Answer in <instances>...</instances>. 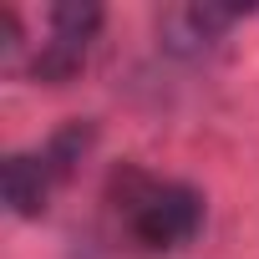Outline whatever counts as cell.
Returning a JSON list of instances; mask_svg holds the SVG:
<instances>
[{"mask_svg":"<svg viewBox=\"0 0 259 259\" xmlns=\"http://www.w3.org/2000/svg\"><path fill=\"white\" fill-rule=\"evenodd\" d=\"M107 203L117 213V229L143 254H178L203 234V193L178 178H158L143 168H117L107 183Z\"/></svg>","mask_w":259,"mask_h":259,"instance_id":"1","label":"cell"},{"mask_svg":"<svg viewBox=\"0 0 259 259\" xmlns=\"http://www.w3.org/2000/svg\"><path fill=\"white\" fill-rule=\"evenodd\" d=\"M102 21H107V11L97 0H61V6H51L46 11V36L26 56V76L46 81V87H61V81L81 76V66L92 61Z\"/></svg>","mask_w":259,"mask_h":259,"instance_id":"2","label":"cell"},{"mask_svg":"<svg viewBox=\"0 0 259 259\" xmlns=\"http://www.w3.org/2000/svg\"><path fill=\"white\" fill-rule=\"evenodd\" d=\"M244 16H249V6H213V0H203V6H173V11L158 21V46H163L168 56H203V51H213Z\"/></svg>","mask_w":259,"mask_h":259,"instance_id":"3","label":"cell"},{"mask_svg":"<svg viewBox=\"0 0 259 259\" xmlns=\"http://www.w3.org/2000/svg\"><path fill=\"white\" fill-rule=\"evenodd\" d=\"M56 183L61 178L41 158V148L36 153H11L6 163H0V193H6V208L16 219H41L46 203H51V193H56Z\"/></svg>","mask_w":259,"mask_h":259,"instance_id":"4","label":"cell"},{"mask_svg":"<svg viewBox=\"0 0 259 259\" xmlns=\"http://www.w3.org/2000/svg\"><path fill=\"white\" fill-rule=\"evenodd\" d=\"M92 143H97V127L92 122H66V127H56V133L41 143V158L56 168V178L66 183L71 173H76V163L92 153Z\"/></svg>","mask_w":259,"mask_h":259,"instance_id":"5","label":"cell"}]
</instances>
